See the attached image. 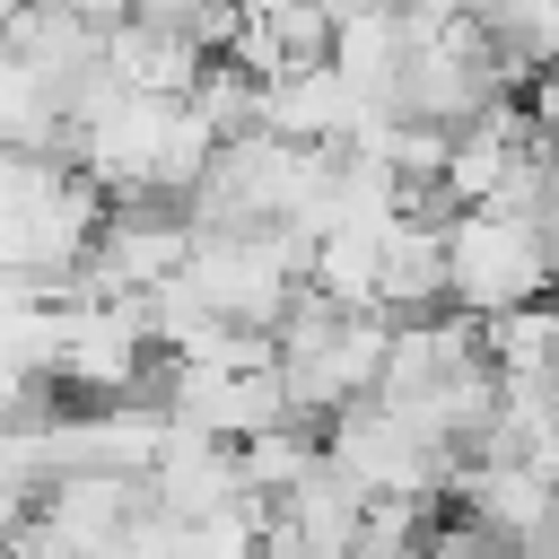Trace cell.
Here are the masks:
<instances>
[{
  "instance_id": "8992f818",
  "label": "cell",
  "mask_w": 559,
  "mask_h": 559,
  "mask_svg": "<svg viewBox=\"0 0 559 559\" xmlns=\"http://www.w3.org/2000/svg\"><path fill=\"white\" fill-rule=\"evenodd\" d=\"M140 507H157L166 524H201V515H227V507H253L245 480H236V445L227 437H201V428H166L148 472L131 480Z\"/></svg>"
},
{
  "instance_id": "7a4b0ae2",
  "label": "cell",
  "mask_w": 559,
  "mask_h": 559,
  "mask_svg": "<svg viewBox=\"0 0 559 559\" xmlns=\"http://www.w3.org/2000/svg\"><path fill=\"white\" fill-rule=\"evenodd\" d=\"M175 288L227 332H271L306 288V245L288 227H192L183 218Z\"/></svg>"
},
{
  "instance_id": "3957f363",
  "label": "cell",
  "mask_w": 559,
  "mask_h": 559,
  "mask_svg": "<svg viewBox=\"0 0 559 559\" xmlns=\"http://www.w3.org/2000/svg\"><path fill=\"white\" fill-rule=\"evenodd\" d=\"M437 280H445V314H463V323H498L515 306H542V288H550V227H524L507 210H445Z\"/></svg>"
},
{
  "instance_id": "277c9868",
  "label": "cell",
  "mask_w": 559,
  "mask_h": 559,
  "mask_svg": "<svg viewBox=\"0 0 559 559\" xmlns=\"http://www.w3.org/2000/svg\"><path fill=\"white\" fill-rule=\"evenodd\" d=\"M148 358L157 349H148L140 297H114V288H61L52 297V384L61 393L122 402V393H140Z\"/></svg>"
},
{
  "instance_id": "ba28073f",
  "label": "cell",
  "mask_w": 559,
  "mask_h": 559,
  "mask_svg": "<svg viewBox=\"0 0 559 559\" xmlns=\"http://www.w3.org/2000/svg\"><path fill=\"white\" fill-rule=\"evenodd\" d=\"M393 9H402V0H393Z\"/></svg>"
},
{
  "instance_id": "5b68a950",
  "label": "cell",
  "mask_w": 559,
  "mask_h": 559,
  "mask_svg": "<svg viewBox=\"0 0 559 559\" xmlns=\"http://www.w3.org/2000/svg\"><path fill=\"white\" fill-rule=\"evenodd\" d=\"M323 463L358 489V498H402V507H437V489L454 480V454H437L411 419H393L376 393L367 402H349V411H332L323 419Z\"/></svg>"
},
{
  "instance_id": "6da1fadb",
  "label": "cell",
  "mask_w": 559,
  "mask_h": 559,
  "mask_svg": "<svg viewBox=\"0 0 559 559\" xmlns=\"http://www.w3.org/2000/svg\"><path fill=\"white\" fill-rule=\"evenodd\" d=\"M384 314L376 306H332L314 288H297V306L262 332L271 341V384L288 402V419H332L349 402L376 393V367H384Z\"/></svg>"
},
{
  "instance_id": "52a82bcc",
  "label": "cell",
  "mask_w": 559,
  "mask_h": 559,
  "mask_svg": "<svg viewBox=\"0 0 559 559\" xmlns=\"http://www.w3.org/2000/svg\"><path fill=\"white\" fill-rule=\"evenodd\" d=\"M472 26L489 35V52L524 79V70H542L550 61V44H559V0H480L472 9Z\"/></svg>"
}]
</instances>
